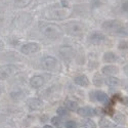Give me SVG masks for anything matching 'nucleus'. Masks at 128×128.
Instances as JSON below:
<instances>
[{
  "instance_id": "obj_1",
  "label": "nucleus",
  "mask_w": 128,
  "mask_h": 128,
  "mask_svg": "<svg viewBox=\"0 0 128 128\" xmlns=\"http://www.w3.org/2000/svg\"><path fill=\"white\" fill-rule=\"evenodd\" d=\"M40 29L46 37L51 39H56L62 35L60 28L53 24H40Z\"/></svg>"
},
{
  "instance_id": "obj_16",
  "label": "nucleus",
  "mask_w": 128,
  "mask_h": 128,
  "mask_svg": "<svg viewBox=\"0 0 128 128\" xmlns=\"http://www.w3.org/2000/svg\"><path fill=\"white\" fill-rule=\"evenodd\" d=\"M60 53H62V56L65 58H68V56L71 58L73 56V49L71 47H69V46L64 47V48L60 49Z\"/></svg>"
},
{
  "instance_id": "obj_23",
  "label": "nucleus",
  "mask_w": 128,
  "mask_h": 128,
  "mask_svg": "<svg viewBox=\"0 0 128 128\" xmlns=\"http://www.w3.org/2000/svg\"><path fill=\"white\" fill-rule=\"evenodd\" d=\"M56 112H58V115H60V116H67V115H69L67 109H65V108H58Z\"/></svg>"
},
{
  "instance_id": "obj_4",
  "label": "nucleus",
  "mask_w": 128,
  "mask_h": 128,
  "mask_svg": "<svg viewBox=\"0 0 128 128\" xmlns=\"http://www.w3.org/2000/svg\"><path fill=\"white\" fill-rule=\"evenodd\" d=\"M42 66L45 70L48 71H53L56 70V66H58V62L52 56H45L43 60H42Z\"/></svg>"
},
{
  "instance_id": "obj_18",
  "label": "nucleus",
  "mask_w": 128,
  "mask_h": 128,
  "mask_svg": "<svg viewBox=\"0 0 128 128\" xmlns=\"http://www.w3.org/2000/svg\"><path fill=\"white\" fill-rule=\"evenodd\" d=\"M100 126L102 127V128H114L115 127V124L112 123L110 120H106V119H102L100 123Z\"/></svg>"
},
{
  "instance_id": "obj_21",
  "label": "nucleus",
  "mask_w": 128,
  "mask_h": 128,
  "mask_svg": "<svg viewBox=\"0 0 128 128\" xmlns=\"http://www.w3.org/2000/svg\"><path fill=\"white\" fill-rule=\"evenodd\" d=\"M118 47H119V49H121V50H126V49H128V41H127V40L120 41V43L118 44Z\"/></svg>"
},
{
  "instance_id": "obj_12",
  "label": "nucleus",
  "mask_w": 128,
  "mask_h": 128,
  "mask_svg": "<svg viewBox=\"0 0 128 128\" xmlns=\"http://www.w3.org/2000/svg\"><path fill=\"white\" fill-rule=\"evenodd\" d=\"M74 82H75L77 85H79V86H82V87L88 86V84H89V80L87 79L86 76H84V75H81V76L76 77L75 80H74Z\"/></svg>"
},
{
  "instance_id": "obj_9",
  "label": "nucleus",
  "mask_w": 128,
  "mask_h": 128,
  "mask_svg": "<svg viewBox=\"0 0 128 128\" xmlns=\"http://www.w3.org/2000/svg\"><path fill=\"white\" fill-rule=\"evenodd\" d=\"M102 73L104 74V75L112 76V75H115V74L118 73L119 69L117 66H114V65H106L102 69Z\"/></svg>"
},
{
  "instance_id": "obj_20",
  "label": "nucleus",
  "mask_w": 128,
  "mask_h": 128,
  "mask_svg": "<svg viewBox=\"0 0 128 128\" xmlns=\"http://www.w3.org/2000/svg\"><path fill=\"white\" fill-rule=\"evenodd\" d=\"M114 119H115V121H116L117 123H121V124L125 123V117H124L123 115H121V114H117V115L114 117Z\"/></svg>"
},
{
  "instance_id": "obj_28",
  "label": "nucleus",
  "mask_w": 128,
  "mask_h": 128,
  "mask_svg": "<svg viewBox=\"0 0 128 128\" xmlns=\"http://www.w3.org/2000/svg\"><path fill=\"white\" fill-rule=\"evenodd\" d=\"M35 128H38V127H35Z\"/></svg>"
},
{
  "instance_id": "obj_7",
  "label": "nucleus",
  "mask_w": 128,
  "mask_h": 128,
  "mask_svg": "<svg viewBox=\"0 0 128 128\" xmlns=\"http://www.w3.org/2000/svg\"><path fill=\"white\" fill-rule=\"evenodd\" d=\"M67 28V31L68 33L72 34V35H78V34H81L82 31H83V28L80 24H77V23H70L66 26Z\"/></svg>"
},
{
  "instance_id": "obj_3",
  "label": "nucleus",
  "mask_w": 128,
  "mask_h": 128,
  "mask_svg": "<svg viewBox=\"0 0 128 128\" xmlns=\"http://www.w3.org/2000/svg\"><path fill=\"white\" fill-rule=\"evenodd\" d=\"M20 50L25 54H32V53H35L40 50V45L38 43H35V42H31V43H27L23 45Z\"/></svg>"
},
{
  "instance_id": "obj_27",
  "label": "nucleus",
  "mask_w": 128,
  "mask_h": 128,
  "mask_svg": "<svg viewBox=\"0 0 128 128\" xmlns=\"http://www.w3.org/2000/svg\"><path fill=\"white\" fill-rule=\"evenodd\" d=\"M43 128H53V127H52L51 125H45V126H44Z\"/></svg>"
},
{
  "instance_id": "obj_15",
  "label": "nucleus",
  "mask_w": 128,
  "mask_h": 128,
  "mask_svg": "<svg viewBox=\"0 0 128 128\" xmlns=\"http://www.w3.org/2000/svg\"><path fill=\"white\" fill-rule=\"evenodd\" d=\"M106 83L109 85V86H112V87H116V86H119L120 85V80L117 78V77H114V76H110L106 79Z\"/></svg>"
},
{
  "instance_id": "obj_14",
  "label": "nucleus",
  "mask_w": 128,
  "mask_h": 128,
  "mask_svg": "<svg viewBox=\"0 0 128 128\" xmlns=\"http://www.w3.org/2000/svg\"><path fill=\"white\" fill-rule=\"evenodd\" d=\"M102 58H104V60L106 62H115L117 60V56L112 51H108V52H106L104 54Z\"/></svg>"
},
{
  "instance_id": "obj_24",
  "label": "nucleus",
  "mask_w": 128,
  "mask_h": 128,
  "mask_svg": "<svg viewBox=\"0 0 128 128\" xmlns=\"http://www.w3.org/2000/svg\"><path fill=\"white\" fill-rule=\"evenodd\" d=\"M51 122L53 125H56V126H58L60 124V119L58 118V117H53V118L51 119Z\"/></svg>"
},
{
  "instance_id": "obj_22",
  "label": "nucleus",
  "mask_w": 128,
  "mask_h": 128,
  "mask_svg": "<svg viewBox=\"0 0 128 128\" xmlns=\"http://www.w3.org/2000/svg\"><path fill=\"white\" fill-rule=\"evenodd\" d=\"M65 127H66V128H76V127H77V123H76L75 121L70 120V121H67V122L65 123Z\"/></svg>"
},
{
  "instance_id": "obj_26",
  "label": "nucleus",
  "mask_w": 128,
  "mask_h": 128,
  "mask_svg": "<svg viewBox=\"0 0 128 128\" xmlns=\"http://www.w3.org/2000/svg\"><path fill=\"white\" fill-rule=\"evenodd\" d=\"M124 70H125V73H126L127 75H128V66H126V67L124 68Z\"/></svg>"
},
{
  "instance_id": "obj_10",
  "label": "nucleus",
  "mask_w": 128,
  "mask_h": 128,
  "mask_svg": "<svg viewBox=\"0 0 128 128\" xmlns=\"http://www.w3.org/2000/svg\"><path fill=\"white\" fill-rule=\"evenodd\" d=\"M104 39V35L102 32H93L89 35V41L92 43H100Z\"/></svg>"
},
{
  "instance_id": "obj_8",
  "label": "nucleus",
  "mask_w": 128,
  "mask_h": 128,
  "mask_svg": "<svg viewBox=\"0 0 128 128\" xmlns=\"http://www.w3.org/2000/svg\"><path fill=\"white\" fill-rule=\"evenodd\" d=\"M77 114L81 117H92L94 115H96L95 110L90 106H83V108H79L77 110Z\"/></svg>"
},
{
  "instance_id": "obj_13",
  "label": "nucleus",
  "mask_w": 128,
  "mask_h": 128,
  "mask_svg": "<svg viewBox=\"0 0 128 128\" xmlns=\"http://www.w3.org/2000/svg\"><path fill=\"white\" fill-rule=\"evenodd\" d=\"M28 106L33 110H38L41 108L42 102L38 98H30V100H28Z\"/></svg>"
},
{
  "instance_id": "obj_5",
  "label": "nucleus",
  "mask_w": 128,
  "mask_h": 128,
  "mask_svg": "<svg viewBox=\"0 0 128 128\" xmlns=\"http://www.w3.org/2000/svg\"><path fill=\"white\" fill-rule=\"evenodd\" d=\"M16 72V67L12 66V65H8V66H3L0 68V80H4L8 77H10L14 74Z\"/></svg>"
},
{
  "instance_id": "obj_6",
  "label": "nucleus",
  "mask_w": 128,
  "mask_h": 128,
  "mask_svg": "<svg viewBox=\"0 0 128 128\" xmlns=\"http://www.w3.org/2000/svg\"><path fill=\"white\" fill-rule=\"evenodd\" d=\"M90 98L94 102H108V95H106L104 91L96 90V91H92L90 94Z\"/></svg>"
},
{
  "instance_id": "obj_2",
  "label": "nucleus",
  "mask_w": 128,
  "mask_h": 128,
  "mask_svg": "<svg viewBox=\"0 0 128 128\" xmlns=\"http://www.w3.org/2000/svg\"><path fill=\"white\" fill-rule=\"evenodd\" d=\"M122 27H123V25L119 22V20H106V22L102 24V29H104L106 31H110V32H114L116 34Z\"/></svg>"
},
{
  "instance_id": "obj_25",
  "label": "nucleus",
  "mask_w": 128,
  "mask_h": 128,
  "mask_svg": "<svg viewBox=\"0 0 128 128\" xmlns=\"http://www.w3.org/2000/svg\"><path fill=\"white\" fill-rule=\"evenodd\" d=\"M122 9L124 10V12H128V0H127V1H126V2H124L123 6H122Z\"/></svg>"
},
{
  "instance_id": "obj_11",
  "label": "nucleus",
  "mask_w": 128,
  "mask_h": 128,
  "mask_svg": "<svg viewBox=\"0 0 128 128\" xmlns=\"http://www.w3.org/2000/svg\"><path fill=\"white\" fill-rule=\"evenodd\" d=\"M30 83H31V86L33 88H39V87H41L42 85H43L44 79H43L42 76H34L33 78L31 79Z\"/></svg>"
},
{
  "instance_id": "obj_19",
  "label": "nucleus",
  "mask_w": 128,
  "mask_h": 128,
  "mask_svg": "<svg viewBox=\"0 0 128 128\" xmlns=\"http://www.w3.org/2000/svg\"><path fill=\"white\" fill-rule=\"evenodd\" d=\"M83 125L84 127H86V128H96V124H95L92 120L90 119H87V120H85L83 122Z\"/></svg>"
},
{
  "instance_id": "obj_17",
  "label": "nucleus",
  "mask_w": 128,
  "mask_h": 128,
  "mask_svg": "<svg viewBox=\"0 0 128 128\" xmlns=\"http://www.w3.org/2000/svg\"><path fill=\"white\" fill-rule=\"evenodd\" d=\"M66 106L67 109L70 111H77L78 110V104L76 102H73V100H67L66 102Z\"/></svg>"
}]
</instances>
